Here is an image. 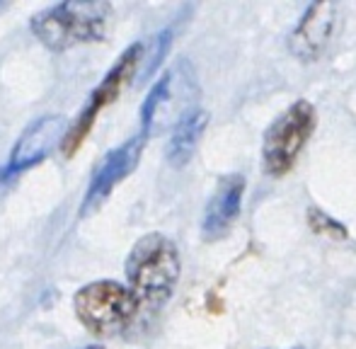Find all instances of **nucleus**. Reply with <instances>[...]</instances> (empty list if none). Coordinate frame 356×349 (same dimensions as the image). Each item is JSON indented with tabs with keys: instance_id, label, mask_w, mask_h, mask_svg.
I'll use <instances>...</instances> for the list:
<instances>
[{
	"instance_id": "obj_7",
	"label": "nucleus",
	"mask_w": 356,
	"mask_h": 349,
	"mask_svg": "<svg viewBox=\"0 0 356 349\" xmlns=\"http://www.w3.org/2000/svg\"><path fill=\"white\" fill-rule=\"evenodd\" d=\"M143 146H145V136L136 133V136H131L129 141H124L119 148H112V151L102 158V163L95 168L92 177H90L88 192H85L80 211L90 213L107 202V197L114 192V187H117V184L138 165Z\"/></svg>"
},
{
	"instance_id": "obj_11",
	"label": "nucleus",
	"mask_w": 356,
	"mask_h": 349,
	"mask_svg": "<svg viewBox=\"0 0 356 349\" xmlns=\"http://www.w3.org/2000/svg\"><path fill=\"white\" fill-rule=\"evenodd\" d=\"M308 226L313 228V233H318V236H330V238H334V241H344V238H347V228L339 221H334L330 213L318 211V209H310L308 211Z\"/></svg>"
},
{
	"instance_id": "obj_12",
	"label": "nucleus",
	"mask_w": 356,
	"mask_h": 349,
	"mask_svg": "<svg viewBox=\"0 0 356 349\" xmlns=\"http://www.w3.org/2000/svg\"><path fill=\"white\" fill-rule=\"evenodd\" d=\"M170 37H172V32H170V29H165V32H160L158 37H153V42H150L148 47L143 44V58H141V61H145V58H148V63H145V68H143V76L145 78L153 76L155 68H158L160 61H163V56L168 54Z\"/></svg>"
},
{
	"instance_id": "obj_8",
	"label": "nucleus",
	"mask_w": 356,
	"mask_h": 349,
	"mask_svg": "<svg viewBox=\"0 0 356 349\" xmlns=\"http://www.w3.org/2000/svg\"><path fill=\"white\" fill-rule=\"evenodd\" d=\"M337 24V5L310 3L289 37V49L298 61L313 63L323 56Z\"/></svg>"
},
{
	"instance_id": "obj_4",
	"label": "nucleus",
	"mask_w": 356,
	"mask_h": 349,
	"mask_svg": "<svg viewBox=\"0 0 356 349\" xmlns=\"http://www.w3.org/2000/svg\"><path fill=\"white\" fill-rule=\"evenodd\" d=\"M73 308L80 325L97 337H112L122 332L141 311L127 284L112 279L90 282L78 289L73 296Z\"/></svg>"
},
{
	"instance_id": "obj_6",
	"label": "nucleus",
	"mask_w": 356,
	"mask_h": 349,
	"mask_svg": "<svg viewBox=\"0 0 356 349\" xmlns=\"http://www.w3.org/2000/svg\"><path fill=\"white\" fill-rule=\"evenodd\" d=\"M66 131L68 119L63 114H47V117H39L37 122H32L22 131V136L17 138V143H15L8 165L0 172V179L22 174L24 170L37 165V163H42L54 148L61 146Z\"/></svg>"
},
{
	"instance_id": "obj_9",
	"label": "nucleus",
	"mask_w": 356,
	"mask_h": 349,
	"mask_svg": "<svg viewBox=\"0 0 356 349\" xmlns=\"http://www.w3.org/2000/svg\"><path fill=\"white\" fill-rule=\"evenodd\" d=\"M245 197V177L243 174H225L218 182L216 192L211 194L204 211L202 233L207 241H218V238L228 236L233 223L238 221L240 209H243Z\"/></svg>"
},
{
	"instance_id": "obj_3",
	"label": "nucleus",
	"mask_w": 356,
	"mask_h": 349,
	"mask_svg": "<svg viewBox=\"0 0 356 349\" xmlns=\"http://www.w3.org/2000/svg\"><path fill=\"white\" fill-rule=\"evenodd\" d=\"M318 127V112L308 99H296L269 124L262 136V170L279 179L289 174L308 148Z\"/></svg>"
},
{
	"instance_id": "obj_2",
	"label": "nucleus",
	"mask_w": 356,
	"mask_h": 349,
	"mask_svg": "<svg viewBox=\"0 0 356 349\" xmlns=\"http://www.w3.org/2000/svg\"><path fill=\"white\" fill-rule=\"evenodd\" d=\"M112 17L104 0H66L32 17V32L51 51H68L78 44L102 42Z\"/></svg>"
},
{
	"instance_id": "obj_1",
	"label": "nucleus",
	"mask_w": 356,
	"mask_h": 349,
	"mask_svg": "<svg viewBox=\"0 0 356 349\" xmlns=\"http://www.w3.org/2000/svg\"><path fill=\"white\" fill-rule=\"evenodd\" d=\"M182 272V260L175 241L163 233H145L134 243L124 264L127 289L138 301V308L158 311L172 298Z\"/></svg>"
},
{
	"instance_id": "obj_5",
	"label": "nucleus",
	"mask_w": 356,
	"mask_h": 349,
	"mask_svg": "<svg viewBox=\"0 0 356 349\" xmlns=\"http://www.w3.org/2000/svg\"><path fill=\"white\" fill-rule=\"evenodd\" d=\"M141 58H143V44H131L127 51L119 56V61L109 68V73L104 76V81L90 92L88 104L83 107V112L78 114L73 124H68V131L61 141V153L66 158H71L80 146H83L85 136L92 129L95 119L99 117L107 104H112L114 99L122 95V90L136 78L138 68H141Z\"/></svg>"
},
{
	"instance_id": "obj_14",
	"label": "nucleus",
	"mask_w": 356,
	"mask_h": 349,
	"mask_svg": "<svg viewBox=\"0 0 356 349\" xmlns=\"http://www.w3.org/2000/svg\"><path fill=\"white\" fill-rule=\"evenodd\" d=\"M291 349H305V347H291Z\"/></svg>"
},
{
	"instance_id": "obj_13",
	"label": "nucleus",
	"mask_w": 356,
	"mask_h": 349,
	"mask_svg": "<svg viewBox=\"0 0 356 349\" xmlns=\"http://www.w3.org/2000/svg\"><path fill=\"white\" fill-rule=\"evenodd\" d=\"M85 349H102V347H85Z\"/></svg>"
},
{
	"instance_id": "obj_10",
	"label": "nucleus",
	"mask_w": 356,
	"mask_h": 349,
	"mask_svg": "<svg viewBox=\"0 0 356 349\" xmlns=\"http://www.w3.org/2000/svg\"><path fill=\"white\" fill-rule=\"evenodd\" d=\"M209 127V114L199 107H189L175 122V129L168 141V163L172 168H184L192 161L199 141Z\"/></svg>"
}]
</instances>
